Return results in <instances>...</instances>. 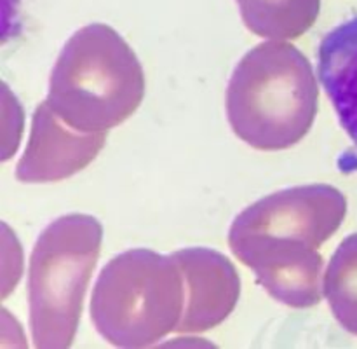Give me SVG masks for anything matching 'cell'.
<instances>
[{"instance_id": "obj_1", "label": "cell", "mask_w": 357, "mask_h": 349, "mask_svg": "<svg viewBox=\"0 0 357 349\" xmlns=\"http://www.w3.org/2000/svg\"><path fill=\"white\" fill-rule=\"evenodd\" d=\"M347 201L324 184L300 185L261 198L236 216L230 250L279 302L305 309L324 295L319 248L340 229Z\"/></svg>"}, {"instance_id": "obj_2", "label": "cell", "mask_w": 357, "mask_h": 349, "mask_svg": "<svg viewBox=\"0 0 357 349\" xmlns=\"http://www.w3.org/2000/svg\"><path fill=\"white\" fill-rule=\"evenodd\" d=\"M317 89L312 65L286 42L248 51L227 87V117L234 133L258 150L296 145L314 124Z\"/></svg>"}, {"instance_id": "obj_3", "label": "cell", "mask_w": 357, "mask_h": 349, "mask_svg": "<svg viewBox=\"0 0 357 349\" xmlns=\"http://www.w3.org/2000/svg\"><path fill=\"white\" fill-rule=\"evenodd\" d=\"M143 94L138 56L114 28L93 23L63 45L45 101L65 124L84 133H108L135 114Z\"/></svg>"}, {"instance_id": "obj_4", "label": "cell", "mask_w": 357, "mask_h": 349, "mask_svg": "<svg viewBox=\"0 0 357 349\" xmlns=\"http://www.w3.org/2000/svg\"><path fill=\"white\" fill-rule=\"evenodd\" d=\"M185 279L173 257L135 248L112 258L91 297V320L110 344L146 348L176 330Z\"/></svg>"}, {"instance_id": "obj_5", "label": "cell", "mask_w": 357, "mask_h": 349, "mask_svg": "<svg viewBox=\"0 0 357 349\" xmlns=\"http://www.w3.org/2000/svg\"><path fill=\"white\" fill-rule=\"evenodd\" d=\"M103 227L94 216H59L38 236L28 267L30 328L35 348H70L84 295L101 250Z\"/></svg>"}, {"instance_id": "obj_6", "label": "cell", "mask_w": 357, "mask_h": 349, "mask_svg": "<svg viewBox=\"0 0 357 349\" xmlns=\"http://www.w3.org/2000/svg\"><path fill=\"white\" fill-rule=\"evenodd\" d=\"M107 133H84L65 124L47 101L31 119L30 140L16 168V178L26 184L59 181L93 163L103 149Z\"/></svg>"}, {"instance_id": "obj_7", "label": "cell", "mask_w": 357, "mask_h": 349, "mask_svg": "<svg viewBox=\"0 0 357 349\" xmlns=\"http://www.w3.org/2000/svg\"><path fill=\"white\" fill-rule=\"evenodd\" d=\"M171 257L185 279V309L176 334H201L227 320L241 293L232 262L211 248H183Z\"/></svg>"}, {"instance_id": "obj_8", "label": "cell", "mask_w": 357, "mask_h": 349, "mask_svg": "<svg viewBox=\"0 0 357 349\" xmlns=\"http://www.w3.org/2000/svg\"><path fill=\"white\" fill-rule=\"evenodd\" d=\"M317 54L321 84L342 128L357 145V16L328 31Z\"/></svg>"}, {"instance_id": "obj_9", "label": "cell", "mask_w": 357, "mask_h": 349, "mask_svg": "<svg viewBox=\"0 0 357 349\" xmlns=\"http://www.w3.org/2000/svg\"><path fill=\"white\" fill-rule=\"evenodd\" d=\"M244 24L265 38H298L316 23L321 0H236Z\"/></svg>"}, {"instance_id": "obj_10", "label": "cell", "mask_w": 357, "mask_h": 349, "mask_svg": "<svg viewBox=\"0 0 357 349\" xmlns=\"http://www.w3.org/2000/svg\"><path fill=\"white\" fill-rule=\"evenodd\" d=\"M324 295L338 323L357 335V232L345 237L324 274Z\"/></svg>"}]
</instances>
